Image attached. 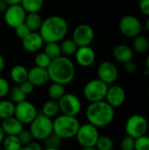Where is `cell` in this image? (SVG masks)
<instances>
[{"label":"cell","instance_id":"cell-1","mask_svg":"<svg viewBox=\"0 0 149 150\" xmlns=\"http://www.w3.org/2000/svg\"><path fill=\"white\" fill-rule=\"evenodd\" d=\"M68 31L67 20L61 16L53 15L45 18L39 30L45 43L60 42L66 37Z\"/></svg>","mask_w":149,"mask_h":150},{"label":"cell","instance_id":"cell-2","mask_svg":"<svg viewBox=\"0 0 149 150\" xmlns=\"http://www.w3.org/2000/svg\"><path fill=\"white\" fill-rule=\"evenodd\" d=\"M47 69L50 80L62 85L70 83L76 76V67L74 62L69 57L63 55L52 60Z\"/></svg>","mask_w":149,"mask_h":150},{"label":"cell","instance_id":"cell-3","mask_svg":"<svg viewBox=\"0 0 149 150\" xmlns=\"http://www.w3.org/2000/svg\"><path fill=\"white\" fill-rule=\"evenodd\" d=\"M86 119L88 123L97 128L105 127L112 124L115 118V109L105 100L90 103L86 109Z\"/></svg>","mask_w":149,"mask_h":150},{"label":"cell","instance_id":"cell-4","mask_svg":"<svg viewBox=\"0 0 149 150\" xmlns=\"http://www.w3.org/2000/svg\"><path fill=\"white\" fill-rule=\"evenodd\" d=\"M80 126L77 117L61 114L53 120V133L61 140L71 139L76 137Z\"/></svg>","mask_w":149,"mask_h":150},{"label":"cell","instance_id":"cell-5","mask_svg":"<svg viewBox=\"0 0 149 150\" xmlns=\"http://www.w3.org/2000/svg\"><path fill=\"white\" fill-rule=\"evenodd\" d=\"M29 126V130L37 142L44 141L53 134V120L41 113L38 114Z\"/></svg>","mask_w":149,"mask_h":150},{"label":"cell","instance_id":"cell-6","mask_svg":"<svg viewBox=\"0 0 149 150\" xmlns=\"http://www.w3.org/2000/svg\"><path fill=\"white\" fill-rule=\"evenodd\" d=\"M109 85L98 78L91 79L83 87V94L90 103L105 100Z\"/></svg>","mask_w":149,"mask_h":150},{"label":"cell","instance_id":"cell-7","mask_svg":"<svg viewBox=\"0 0 149 150\" xmlns=\"http://www.w3.org/2000/svg\"><path fill=\"white\" fill-rule=\"evenodd\" d=\"M148 129V122L147 119L141 114H133L130 116L125 125L126 134L137 139L147 134Z\"/></svg>","mask_w":149,"mask_h":150},{"label":"cell","instance_id":"cell-8","mask_svg":"<svg viewBox=\"0 0 149 150\" xmlns=\"http://www.w3.org/2000/svg\"><path fill=\"white\" fill-rule=\"evenodd\" d=\"M99 136L98 128L88 122L81 125L76 134L78 144L83 148L95 147Z\"/></svg>","mask_w":149,"mask_h":150},{"label":"cell","instance_id":"cell-9","mask_svg":"<svg viewBox=\"0 0 149 150\" xmlns=\"http://www.w3.org/2000/svg\"><path fill=\"white\" fill-rule=\"evenodd\" d=\"M119 28L120 33L126 38H134L141 33L142 24L141 20L133 15L123 16L119 23Z\"/></svg>","mask_w":149,"mask_h":150},{"label":"cell","instance_id":"cell-10","mask_svg":"<svg viewBox=\"0 0 149 150\" xmlns=\"http://www.w3.org/2000/svg\"><path fill=\"white\" fill-rule=\"evenodd\" d=\"M60 112L61 114L76 117L82 111V102L80 98L73 93H65L58 100Z\"/></svg>","mask_w":149,"mask_h":150},{"label":"cell","instance_id":"cell-11","mask_svg":"<svg viewBox=\"0 0 149 150\" xmlns=\"http://www.w3.org/2000/svg\"><path fill=\"white\" fill-rule=\"evenodd\" d=\"M38 114L36 106L26 99L15 105L14 116L23 125H30Z\"/></svg>","mask_w":149,"mask_h":150},{"label":"cell","instance_id":"cell-12","mask_svg":"<svg viewBox=\"0 0 149 150\" xmlns=\"http://www.w3.org/2000/svg\"><path fill=\"white\" fill-rule=\"evenodd\" d=\"M95 33L93 28L88 24H80L73 31L72 40L77 47L90 46L93 42Z\"/></svg>","mask_w":149,"mask_h":150},{"label":"cell","instance_id":"cell-13","mask_svg":"<svg viewBox=\"0 0 149 150\" xmlns=\"http://www.w3.org/2000/svg\"><path fill=\"white\" fill-rule=\"evenodd\" d=\"M26 14V11L24 10L21 4L9 5L4 13V19L8 26L16 28L18 25L25 22Z\"/></svg>","mask_w":149,"mask_h":150},{"label":"cell","instance_id":"cell-14","mask_svg":"<svg viewBox=\"0 0 149 150\" xmlns=\"http://www.w3.org/2000/svg\"><path fill=\"white\" fill-rule=\"evenodd\" d=\"M97 78L105 83L106 84H113L119 78V69L117 66L110 62H102L97 67Z\"/></svg>","mask_w":149,"mask_h":150},{"label":"cell","instance_id":"cell-15","mask_svg":"<svg viewBox=\"0 0 149 150\" xmlns=\"http://www.w3.org/2000/svg\"><path fill=\"white\" fill-rule=\"evenodd\" d=\"M126 93L125 89L117 84H112L108 87L105 100L114 109L120 107L126 101Z\"/></svg>","mask_w":149,"mask_h":150},{"label":"cell","instance_id":"cell-16","mask_svg":"<svg viewBox=\"0 0 149 150\" xmlns=\"http://www.w3.org/2000/svg\"><path fill=\"white\" fill-rule=\"evenodd\" d=\"M74 56L76 63L83 68L91 66L96 61V53L90 46L78 47Z\"/></svg>","mask_w":149,"mask_h":150},{"label":"cell","instance_id":"cell-17","mask_svg":"<svg viewBox=\"0 0 149 150\" xmlns=\"http://www.w3.org/2000/svg\"><path fill=\"white\" fill-rule=\"evenodd\" d=\"M45 42L39 32H31L25 39L22 40V46L24 49L29 53H36L40 51Z\"/></svg>","mask_w":149,"mask_h":150},{"label":"cell","instance_id":"cell-18","mask_svg":"<svg viewBox=\"0 0 149 150\" xmlns=\"http://www.w3.org/2000/svg\"><path fill=\"white\" fill-rule=\"evenodd\" d=\"M27 80L30 81L34 87H40L47 84L50 78L47 69L34 66L28 70Z\"/></svg>","mask_w":149,"mask_h":150},{"label":"cell","instance_id":"cell-19","mask_svg":"<svg viewBox=\"0 0 149 150\" xmlns=\"http://www.w3.org/2000/svg\"><path fill=\"white\" fill-rule=\"evenodd\" d=\"M1 127L3 128L5 135H18L24 129V125L15 116H12L3 120Z\"/></svg>","mask_w":149,"mask_h":150},{"label":"cell","instance_id":"cell-20","mask_svg":"<svg viewBox=\"0 0 149 150\" xmlns=\"http://www.w3.org/2000/svg\"><path fill=\"white\" fill-rule=\"evenodd\" d=\"M114 59L119 62L125 64L126 62L133 60V50L128 45L119 44L117 45L112 52Z\"/></svg>","mask_w":149,"mask_h":150},{"label":"cell","instance_id":"cell-21","mask_svg":"<svg viewBox=\"0 0 149 150\" xmlns=\"http://www.w3.org/2000/svg\"><path fill=\"white\" fill-rule=\"evenodd\" d=\"M10 77L13 83L17 84H20L21 83L27 80L28 77V69L20 64L15 65L11 69Z\"/></svg>","mask_w":149,"mask_h":150},{"label":"cell","instance_id":"cell-22","mask_svg":"<svg viewBox=\"0 0 149 150\" xmlns=\"http://www.w3.org/2000/svg\"><path fill=\"white\" fill-rule=\"evenodd\" d=\"M59 112H60L59 104L58 101L56 100H53L49 98L42 105L41 114H43L44 116L49 119H54L59 115Z\"/></svg>","mask_w":149,"mask_h":150},{"label":"cell","instance_id":"cell-23","mask_svg":"<svg viewBox=\"0 0 149 150\" xmlns=\"http://www.w3.org/2000/svg\"><path fill=\"white\" fill-rule=\"evenodd\" d=\"M43 19L39 12H31L27 13L25 18V24L29 28L31 32H39Z\"/></svg>","mask_w":149,"mask_h":150},{"label":"cell","instance_id":"cell-24","mask_svg":"<svg viewBox=\"0 0 149 150\" xmlns=\"http://www.w3.org/2000/svg\"><path fill=\"white\" fill-rule=\"evenodd\" d=\"M15 104L10 99L0 100V120H4L14 116Z\"/></svg>","mask_w":149,"mask_h":150},{"label":"cell","instance_id":"cell-25","mask_svg":"<svg viewBox=\"0 0 149 150\" xmlns=\"http://www.w3.org/2000/svg\"><path fill=\"white\" fill-rule=\"evenodd\" d=\"M65 93H66L65 85H62L58 83L53 82L47 89V95L49 98L53 100H56V101L60 100Z\"/></svg>","mask_w":149,"mask_h":150},{"label":"cell","instance_id":"cell-26","mask_svg":"<svg viewBox=\"0 0 149 150\" xmlns=\"http://www.w3.org/2000/svg\"><path fill=\"white\" fill-rule=\"evenodd\" d=\"M133 39V50H134L135 52L139 54H143L149 48L148 37H146L145 35L141 33Z\"/></svg>","mask_w":149,"mask_h":150},{"label":"cell","instance_id":"cell-27","mask_svg":"<svg viewBox=\"0 0 149 150\" xmlns=\"http://www.w3.org/2000/svg\"><path fill=\"white\" fill-rule=\"evenodd\" d=\"M60 47H61V55L66 57H70L71 55H74L78 48L77 45L75 43V41L72 39L62 40L60 44Z\"/></svg>","mask_w":149,"mask_h":150},{"label":"cell","instance_id":"cell-28","mask_svg":"<svg viewBox=\"0 0 149 150\" xmlns=\"http://www.w3.org/2000/svg\"><path fill=\"white\" fill-rule=\"evenodd\" d=\"M2 144L5 150H19L23 146L18 135H5Z\"/></svg>","mask_w":149,"mask_h":150},{"label":"cell","instance_id":"cell-29","mask_svg":"<svg viewBox=\"0 0 149 150\" xmlns=\"http://www.w3.org/2000/svg\"><path fill=\"white\" fill-rule=\"evenodd\" d=\"M20 4L26 13L39 12L44 5V0H22Z\"/></svg>","mask_w":149,"mask_h":150},{"label":"cell","instance_id":"cell-30","mask_svg":"<svg viewBox=\"0 0 149 150\" xmlns=\"http://www.w3.org/2000/svg\"><path fill=\"white\" fill-rule=\"evenodd\" d=\"M44 53L51 59L54 60L61 56V47L58 42H48L44 47Z\"/></svg>","mask_w":149,"mask_h":150},{"label":"cell","instance_id":"cell-31","mask_svg":"<svg viewBox=\"0 0 149 150\" xmlns=\"http://www.w3.org/2000/svg\"><path fill=\"white\" fill-rule=\"evenodd\" d=\"M97 150H112L114 148V142L112 139L108 135H100L95 145Z\"/></svg>","mask_w":149,"mask_h":150},{"label":"cell","instance_id":"cell-32","mask_svg":"<svg viewBox=\"0 0 149 150\" xmlns=\"http://www.w3.org/2000/svg\"><path fill=\"white\" fill-rule=\"evenodd\" d=\"M8 95L10 97V100L12 101L15 105L25 100V98H26V95L21 91V89L18 85L11 87Z\"/></svg>","mask_w":149,"mask_h":150},{"label":"cell","instance_id":"cell-33","mask_svg":"<svg viewBox=\"0 0 149 150\" xmlns=\"http://www.w3.org/2000/svg\"><path fill=\"white\" fill-rule=\"evenodd\" d=\"M52 60L44 53V52H40L39 54H36V56L34 57V64L37 67L40 68H43V69H47L48 66L50 65Z\"/></svg>","mask_w":149,"mask_h":150},{"label":"cell","instance_id":"cell-34","mask_svg":"<svg viewBox=\"0 0 149 150\" xmlns=\"http://www.w3.org/2000/svg\"><path fill=\"white\" fill-rule=\"evenodd\" d=\"M61 141L62 140L60 137L53 133L43 142H45V148H59Z\"/></svg>","mask_w":149,"mask_h":150},{"label":"cell","instance_id":"cell-35","mask_svg":"<svg viewBox=\"0 0 149 150\" xmlns=\"http://www.w3.org/2000/svg\"><path fill=\"white\" fill-rule=\"evenodd\" d=\"M120 150H135V139L126 135L120 142Z\"/></svg>","mask_w":149,"mask_h":150},{"label":"cell","instance_id":"cell-36","mask_svg":"<svg viewBox=\"0 0 149 150\" xmlns=\"http://www.w3.org/2000/svg\"><path fill=\"white\" fill-rule=\"evenodd\" d=\"M135 150H149V136L145 134L135 139Z\"/></svg>","mask_w":149,"mask_h":150},{"label":"cell","instance_id":"cell-37","mask_svg":"<svg viewBox=\"0 0 149 150\" xmlns=\"http://www.w3.org/2000/svg\"><path fill=\"white\" fill-rule=\"evenodd\" d=\"M18 136V138L20 140L22 145H27V144H29V143H31V142H32L34 141V139H33L30 130L23 129L19 133V134Z\"/></svg>","mask_w":149,"mask_h":150},{"label":"cell","instance_id":"cell-38","mask_svg":"<svg viewBox=\"0 0 149 150\" xmlns=\"http://www.w3.org/2000/svg\"><path fill=\"white\" fill-rule=\"evenodd\" d=\"M11 86L9 82L4 78L0 76V98H4L8 96Z\"/></svg>","mask_w":149,"mask_h":150},{"label":"cell","instance_id":"cell-39","mask_svg":"<svg viewBox=\"0 0 149 150\" xmlns=\"http://www.w3.org/2000/svg\"><path fill=\"white\" fill-rule=\"evenodd\" d=\"M15 29V33H16V34H17V36L22 40L23 39H25L30 33H31V31L29 30V28L26 26V25L25 24V23H23V24H21V25H18L16 28H14Z\"/></svg>","mask_w":149,"mask_h":150},{"label":"cell","instance_id":"cell-40","mask_svg":"<svg viewBox=\"0 0 149 150\" xmlns=\"http://www.w3.org/2000/svg\"><path fill=\"white\" fill-rule=\"evenodd\" d=\"M18 86L20 87L21 91H22L25 95L31 94V93L33 91V90H34V85H33L30 81H28V80H26V81L21 83L20 84H18Z\"/></svg>","mask_w":149,"mask_h":150},{"label":"cell","instance_id":"cell-41","mask_svg":"<svg viewBox=\"0 0 149 150\" xmlns=\"http://www.w3.org/2000/svg\"><path fill=\"white\" fill-rule=\"evenodd\" d=\"M139 9L143 15L149 17V0H139Z\"/></svg>","mask_w":149,"mask_h":150},{"label":"cell","instance_id":"cell-42","mask_svg":"<svg viewBox=\"0 0 149 150\" xmlns=\"http://www.w3.org/2000/svg\"><path fill=\"white\" fill-rule=\"evenodd\" d=\"M43 147L39 142H32L27 145H23L19 150H42Z\"/></svg>","mask_w":149,"mask_h":150},{"label":"cell","instance_id":"cell-43","mask_svg":"<svg viewBox=\"0 0 149 150\" xmlns=\"http://www.w3.org/2000/svg\"><path fill=\"white\" fill-rule=\"evenodd\" d=\"M138 69V65L137 63L131 60L125 63V70L128 73V74H133L137 71Z\"/></svg>","mask_w":149,"mask_h":150},{"label":"cell","instance_id":"cell-44","mask_svg":"<svg viewBox=\"0 0 149 150\" xmlns=\"http://www.w3.org/2000/svg\"><path fill=\"white\" fill-rule=\"evenodd\" d=\"M8 6V4L4 0H0V13H4Z\"/></svg>","mask_w":149,"mask_h":150},{"label":"cell","instance_id":"cell-45","mask_svg":"<svg viewBox=\"0 0 149 150\" xmlns=\"http://www.w3.org/2000/svg\"><path fill=\"white\" fill-rule=\"evenodd\" d=\"M4 66H5L4 58V56L0 54V74L3 72V70H4Z\"/></svg>","mask_w":149,"mask_h":150},{"label":"cell","instance_id":"cell-46","mask_svg":"<svg viewBox=\"0 0 149 150\" xmlns=\"http://www.w3.org/2000/svg\"><path fill=\"white\" fill-rule=\"evenodd\" d=\"M8 5H13V4H20L22 0H4Z\"/></svg>","mask_w":149,"mask_h":150},{"label":"cell","instance_id":"cell-47","mask_svg":"<svg viewBox=\"0 0 149 150\" xmlns=\"http://www.w3.org/2000/svg\"><path fill=\"white\" fill-rule=\"evenodd\" d=\"M4 136H5V134L3 130V128L1 127V125H0V145L2 144L4 139Z\"/></svg>","mask_w":149,"mask_h":150},{"label":"cell","instance_id":"cell-48","mask_svg":"<svg viewBox=\"0 0 149 150\" xmlns=\"http://www.w3.org/2000/svg\"><path fill=\"white\" fill-rule=\"evenodd\" d=\"M145 28L148 32H149V17H148L147 20L145 21Z\"/></svg>","mask_w":149,"mask_h":150},{"label":"cell","instance_id":"cell-49","mask_svg":"<svg viewBox=\"0 0 149 150\" xmlns=\"http://www.w3.org/2000/svg\"><path fill=\"white\" fill-rule=\"evenodd\" d=\"M146 69H148L149 71V54L147 56V59H146Z\"/></svg>","mask_w":149,"mask_h":150},{"label":"cell","instance_id":"cell-50","mask_svg":"<svg viewBox=\"0 0 149 150\" xmlns=\"http://www.w3.org/2000/svg\"><path fill=\"white\" fill-rule=\"evenodd\" d=\"M82 150H97L95 147H90V148H83Z\"/></svg>","mask_w":149,"mask_h":150},{"label":"cell","instance_id":"cell-51","mask_svg":"<svg viewBox=\"0 0 149 150\" xmlns=\"http://www.w3.org/2000/svg\"><path fill=\"white\" fill-rule=\"evenodd\" d=\"M42 150H61L59 148H45Z\"/></svg>","mask_w":149,"mask_h":150},{"label":"cell","instance_id":"cell-52","mask_svg":"<svg viewBox=\"0 0 149 150\" xmlns=\"http://www.w3.org/2000/svg\"><path fill=\"white\" fill-rule=\"evenodd\" d=\"M143 74H144V76H149V71L148 69H145V71L143 72Z\"/></svg>","mask_w":149,"mask_h":150},{"label":"cell","instance_id":"cell-53","mask_svg":"<svg viewBox=\"0 0 149 150\" xmlns=\"http://www.w3.org/2000/svg\"><path fill=\"white\" fill-rule=\"evenodd\" d=\"M148 46H149V36L148 37Z\"/></svg>","mask_w":149,"mask_h":150},{"label":"cell","instance_id":"cell-54","mask_svg":"<svg viewBox=\"0 0 149 150\" xmlns=\"http://www.w3.org/2000/svg\"><path fill=\"white\" fill-rule=\"evenodd\" d=\"M148 97H149V87H148Z\"/></svg>","mask_w":149,"mask_h":150},{"label":"cell","instance_id":"cell-55","mask_svg":"<svg viewBox=\"0 0 149 150\" xmlns=\"http://www.w3.org/2000/svg\"><path fill=\"white\" fill-rule=\"evenodd\" d=\"M0 150H5L4 149H0Z\"/></svg>","mask_w":149,"mask_h":150},{"label":"cell","instance_id":"cell-56","mask_svg":"<svg viewBox=\"0 0 149 150\" xmlns=\"http://www.w3.org/2000/svg\"><path fill=\"white\" fill-rule=\"evenodd\" d=\"M133 1H139V0H133Z\"/></svg>","mask_w":149,"mask_h":150}]
</instances>
